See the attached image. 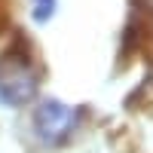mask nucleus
<instances>
[{
    "label": "nucleus",
    "mask_w": 153,
    "mask_h": 153,
    "mask_svg": "<svg viewBox=\"0 0 153 153\" xmlns=\"http://www.w3.org/2000/svg\"><path fill=\"white\" fill-rule=\"evenodd\" d=\"M40 92V71L22 43H12L0 52V101L6 107H25Z\"/></svg>",
    "instance_id": "1"
},
{
    "label": "nucleus",
    "mask_w": 153,
    "mask_h": 153,
    "mask_svg": "<svg viewBox=\"0 0 153 153\" xmlns=\"http://www.w3.org/2000/svg\"><path fill=\"white\" fill-rule=\"evenodd\" d=\"M80 120H83V110L71 107L58 98H43L34 107V132L46 147L68 144L76 135V129H80Z\"/></svg>",
    "instance_id": "2"
},
{
    "label": "nucleus",
    "mask_w": 153,
    "mask_h": 153,
    "mask_svg": "<svg viewBox=\"0 0 153 153\" xmlns=\"http://www.w3.org/2000/svg\"><path fill=\"white\" fill-rule=\"evenodd\" d=\"M55 3L58 0H31V16L34 22H49L55 16Z\"/></svg>",
    "instance_id": "3"
}]
</instances>
